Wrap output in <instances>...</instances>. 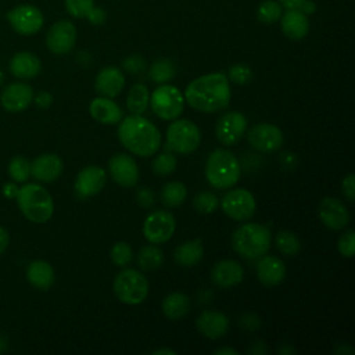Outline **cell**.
Wrapping results in <instances>:
<instances>
[{
  "mask_svg": "<svg viewBox=\"0 0 355 355\" xmlns=\"http://www.w3.org/2000/svg\"><path fill=\"white\" fill-rule=\"evenodd\" d=\"M280 25L283 33L291 40L304 39L309 31L306 14H304L300 8H288L280 17Z\"/></svg>",
  "mask_w": 355,
  "mask_h": 355,
  "instance_id": "25",
  "label": "cell"
},
{
  "mask_svg": "<svg viewBox=\"0 0 355 355\" xmlns=\"http://www.w3.org/2000/svg\"><path fill=\"white\" fill-rule=\"evenodd\" d=\"M150 96L144 83H135L128 93L126 107L135 115H141L148 107Z\"/></svg>",
  "mask_w": 355,
  "mask_h": 355,
  "instance_id": "31",
  "label": "cell"
},
{
  "mask_svg": "<svg viewBox=\"0 0 355 355\" xmlns=\"http://www.w3.org/2000/svg\"><path fill=\"white\" fill-rule=\"evenodd\" d=\"M33 101V89L24 82L10 83L0 96L3 108L10 112H21Z\"/></svg>",
  "mask_w": 355,
  "mask_h": 355,
  "instance_id": "18",
  "label": "cell"
},
{
  "mask_svg": "<svg viewBox=\"0 0 355 355\" xmlns=\"http://www.w3.org/2000/svg\"><path fill=\"white\" fill-rule=\"evenodd\" d=\"M67 12L75 18H87L93 25H101L107 14L103 8L94 7L93 0H64Z\"/></svg>",
  "mask_w": 355,
  "mask_h": 355,
  "instance_id": "27",
  "label": "cell"
},
{
  "mask_svg": "<svg viewBox=\"0 0 355 355\" xmlns=\"http://www.w3.org/2000/svg\"><path fill=\"white\" fill-rule=\"evenodd\" d=\"M33 101H35V104H36L37 107H40V108H47V107L51 105V103H53V96H51L50 93H47V92H40V93L33 98Z\"/></svg>",
  "mask_w": 355,
  "mask_h": 355,
  "instance_id": "47",
  "label": "cell"
},
{
  "mask_svg": "<svg viewBox=\"0 0 355 355\" xmlns=\"http://www.w3.org/2000/svg\"><path fill=\"white\" fill-rule=\"evenodd\" d=\"M318 214L322 223L331 230L344 229L349 222V214L347 207L334 197L322 198Z\"/></svg>",
  "mask_w": 355,
  "mask_h": 355,
  "instance_id": "17",
  "label": "cell"
},
{
  "mask_svg": "<svg viewBox=\"0 0 355 355\" xmlns=\"http://www.w3.org/2000/svg\"><path fill=\"white\" fill-rule=\"evenodd\" d=\"M341 190L345 198L352 202L355 200V176L354 173H348L341 182Z\"/></svg>",
  "mask_w": 355,
  "mask_h": 355,
  "instance_id": "44",
  "label": "cell"
},
{
  "mask_svg": "<svg viewBox=\"0 0 355 355\" xmlns=\"http://www.w3.org/2000/svg\"><path fill=\"white\" fill-rule=\"evenodd\" d=\"M190 311V300L183 293H171L162 301V313L171 319L178 320L184 318Z\"/></svg>",
  "mask_w": 355,
  "mask_h": 355,
  "instance_id": "30",
  "label": "cell"
},
{
  "mask_svg": "<svg viewBox=\"0 0 355 355\" xmlns=\"http://www.w3.org/2000/svg\"><path fill=\"white\" fill-rule=\"evenodd\" d=\"M62 159L55 154H42L31 162V175L44 183L54 182L62 173Z\"/></svg>",
  "mask_w": 355,
  "mask_h": 355,
  "instance_id": "19",
  "label": "cell"
},
{
  "mask_svg": "<svg viewBox=\"0 0 355 355\" xmlns=\"http://www.w3.org/2000/svg\"><path fill=\"white\" fill-rule=\"evenodd\" d=\"M300 10L304 12V14H309V12H313L315 11V3L312 1H304L301 6H300Z\"/></svg>",
  "mask_w": 355,
  "mask_h": 355,
  "instance_id": "51",
  "label": "cell"
},
{
  "mask_svg": "<svg viewBox=\"0 0 355 355\" xmlns=\"http://www.w3.org/2000/svg\"><path fill=\"white\" fill-rule=\"evenodd\" d=\"M10 71L15 78L28 80L33 79L35 76L39 75L42 69V62L40 60L29 51H21L12 55L10 60Z\"/></svg>",
  "mask_w": 355,
  "mask_h": 355,
  "instance_id": "26",
  "label": "cell"
},
{
  "mask_svg": "<svg viewBox=\"0 0 355 355\" xmlns=\"http://www.w3.org/2000/svg\"><path fill=\"white\" fill-rule=\"evenodd\" d=\"M258 19L263 24H273L282 17V6L275 0H265L257 10Z\"/></svg>",
  "mask_w": 355,
  "mask_h": 355,
  "instance_id": "37",
  "label": "cell"
},
{
  "mask_svg": "<svg viewBox=\"0 0 355 355\" xmlns=\"http://www.w3.org/2000/svg\"><path fill=\"white\" fill-rule=\"evenodd\" d=\"M154 355H161V354H169V355H175L176 352L173 349H169V348H161V349H155L153 352Z\"/></svg>",
  "mask_w": 355,
  "mask_h": 355,
  "instance_id": "53",
  "label": "cell"
},
{
  "mask_svg": "<svg viewBox=\"0 0 355 355\" xmlns=\"http://www.w3.org/2000/svg\"><path fill=\"white\" fill-rule=\"evenodd\" d=\"M187 197V189L182 182H169L161 190V201L169 208L179 207Z\"/></svg>",
  "mask_w": 355,
  "mask_h": 355,
  "instance_id": "33",
  "label": "cell"
},
{
  "mask_svg": "<svg viewBox=\"0 0 355 355\" xmlns=\"http://www.w3.org/2000/svg\"><path fill=\"white\" fill-rule=\"evenodd\" d=\"M176 166H178V159L171 151L157 155L155 159L153 161V171L159 176L171 175L172 172H175Z\"/></svg>",
  "mask_w": 355,
  "mask_h": 355,
  "instance_id": "38",
  "label": "cell"
},
{
  "mask_svg": "<svg viewBox=\"0 0 355 355\" xmlns=\"http://www.w3.org/2000/svg\"><path fill=\"white\" fill-rule=\"evenodd\" d=\"M305 0H279V3L287 8H300Z\"/></svg>",
  "mask_w": 355,
  "mask_h": 355,
  "instance_id": "50",
  "label": "cell"
},
{
  "mask_svg": "<svg viewBox=\"0 0 355 355\" xmlns=\"http://www.w3.org/2000/svg\"><path fill=\"white\" fill-rule=\"evenodd\" d=\"M148 104L159 119L173 121L183 112L184 98L178 87L162 83L153 92Z\"/></svg>",
  "mask_w": 355,
  "mask_h": 355,
  "instance_id": "8",
  "label": "cell"
},
{
  "mask_svg": "<svg viewBox=\"0 0 355 355\" xmlns=\"http://www.w3.org/2000/svg\"><path fill=\"white\" fill-rule=\"evenodd\" d=\"M244 277L243 266L233 259L216 262L211 270V280L220 288H229L239 284Z\"/></svg>",
  "mask_w": 355,
  "mask_h": 355,
  "instance_id": "20",
  "label": "cell"
},
{
  "mask_svg": "<svg viewBox=\"0 0 355 355\" xmlns=\"http://www.w3.org/2000/svg\"><path fill=\"white\" fill-rule=\"evenodd\" d=\"M257 276L265 286H277L286 277V265L277 257L262 255L257 263Z\"/></svg>",
  "mask_w": 355,
  "mask_h": 355,
  "instance_id": "23",
  "label": "cell"
},
{
  "mask_svg": "<svg viewBox=\"0 0 355 355\" xmlns=\"http://www.w3.org/2000/svg\"><path fill=\"white\" fill-rule=\"evenodd\" d=\"M176 220L175 216L162 209L151 212L143 223V234L151 244L166 243L175 233Z\"/></svg>",
  "mask_w": 355,
  "mask_h": 355,
  "instance_id": "10",
  "label": "cell"
},
{
  "mask_svg": "<svg viewBox=\"0 0 355 355\" xmlns=\"http://www.w3.org/2000/svg\"><path fill=\"white\" fill-rule=\"evenodd\" d=\"M338 252L345 258H352L355 254V233L352 229L343 233L337 243Z\"/></svg>",
  "mask_w": 355,
  "mask_h": 355,
  "instance_id": "41",
  "label": "cell"
},
{
  "mask_svg": "<svg viewBox=\"0 0 355 355\" xmlns=\"http://www.w3.org/2000/svg\"><path fill=\"white\" fill-rule=\"evenodd\" d=\"M26 277L28 282L39 290H47L53 286L55 280V273L53 266L42 259L33 261L29 263L26 269Z\"/></svg>",
  "mask_w": 355,
  "mask_h": 355,
  "instance_id": "28",
  "label": "cell"
},
{
  "mask_svg": "<svg viewBox=\"0 0 355 355\" xmlns=\"http://www.w3.org/2000/svg\"><path fill=\"white\" fill-rule=\"evenodd\" d=\"M241 175V166L236 155L229 150H214L205 162V178L214 189L233 187Z\"/></svg>",
  "mask_w": 355,
  "mask_h": 355,
  "instance_id": "3",
  "label": "cell"
},
{
  "mask_svg": "<svg viewBox=\"0 0 355 355\" xmlns=\"http://www.w3.org/2000/svg\"><path fill=\"white\" fill-rule=\"evenodd\" d=\"M248 143L252 148L261 153H273L283 144V132L272 123H258L252 126L247 135Z\"/></svg>",
  "mask_w": 355,
  "mask_h": 355,
  "instance_id": "14",
  "label": "cell"
},
{
  "mask_svg": "<svg viewBox=\"0 0 355 355\" xmlns=\"http://www.w3.org/2000/svg\"><path fill=\"white\" fill-rule=\"evenodd\" d=\"M118 139L122 146L139 157L154 155L161 144L158 128L141 115H129L119 121Z\"/></svg>",
  "mask_w": 355,
  "mask_h": 355,
  "instance_id": "2",
  "label": "cell"
},
{
  "mask_svg": "<svg viewBox=\"0 0 355 355\" xmlns=\"http://www.w3.org/2000/svg\"><path fill=\"white\" fill-rule=\"evenodd\" d=\"M76 42V28L68 19L57 21L46 35L47 49L58 55L69 53Z\"/></svg>",
  "mask_w": 355,
  "mask_h": 355,
  "instance_id": "12",
  "label": "cell"
},
{
  "mask_svg": "<svg viewBox=\"0 0 355 355\" xmlns=\"http://www.w3.org/2000/svg\"><path fill=\"white\" fill-rule=\"evenodd\" d=\"M111 261L115 266L123 268L129 265L133 259V250L132 247L125 241H118L111 248Z\"/></svg>",
  "mask_w": 355,
  "mask_h": 355,
  "instance_id": "40",
  "label": "cell"
},
{
  "mask_svg": "<svg viewBox=\"0 0 355 355\" xmlns=\"http://www.w3.org/2000/svg\"><path fill=\"white\" fill-rule=\"evenodd\" d=\"M105 171L97 165L83 168L75 180V193L79 198H87L100 193L105 184Z\"/></svg>",
  "mask_w": 355,
  "mask_h": 355,
  "instance_id": "16",
  "label": "cell"
},
{
  "mask_svg": "<svg viewBox=\"0 0 355 355\" xmlns=\"http://www.w3.org/2000/svg\"><path fill=\"white\" fill-rule=\"evenodd\" d=\"M201 132L198 126L189 119H173L166 130L165 148L178 154H190L198 148Z\"/></svg>",
  "mask_w": 355,
  "mask_h": 355,
  "instance_id": "6",
  "label": "cell"
},
{
  "mask_svg": "<svg viewBox=\"0 0 355 355\" xmlns=\"http://www.w3.org/2000/svg\"><path fill=\"white\" fill-rule=\"evenodd\" d=\"M8 173L17 183L26 182L31 176V162L25 157L17 155L8 164Z\"/></svg>",
  "mask_w": 355,
  "mask_h": 355,
  "instance_id": "36",
  "label": "cell"
},
{
  "mask_svg": "<svg viewBox=\"0 0 355 355\" xmlns=\"http://www.w3.org/2000/svg\"><path fill=\"white\" fill-rule=\"evenodd\" d=\"M122 68L128 72V73H132V75H140L146 71L147 68V62L146 60L139 55V54H132L129 57H126L123 61H122Z\"/></svg>",
  "mask_w": 355,
  "mask_h": 355,
  "instance_id": "43",
  "label": "cell"
},
{
  "mask_svg": "<svg viewBox=\"0 0 355 355\" xmlns=\"http://www.w3.org/2000/svg\"><path fill=\"white\" fill-rule=\"evenodd\" d=\"M17 202L26 219L35 223H44L53 216L54 202L51 194L37 183H28L19 187Z\"/></svg>",
  "mask_w": 355,
  "mask_h": 355,
  "instance_id": "5",
  "label": "cell"
},
{
  "mask_svg": "<svg viewBox=\"0 0 355 355\" xmlns=\"http://www.w3.org/2000/svg\"><path fill=\"white\" fill-rule=\"evenodd\" d=\"M270 230L259 223H245L237 227L232 234L233 250L247 259L265 255L270 248Z\"/></svg>",
  "mask_w": 355,
  "mask_h": 355,
  "instance_id": "4",
  "label": "cell"
},
{
  "mask_svg": "<svg viewBox=\"0 0 355 355\" xmlns=\"http://www.w3.org/2000/svg\"><path fill=\"white\" fill-rule=\"evenodd\" d=\"M227 79H230L232 82H234L237 85H245L252 79V71L248 65L236 64V65L230 67Z\"/></svg>",
  "mask_w": 355,
  "mask_h": 355,
  "instance_id": "42",
  "label": "cell"
},
{
  "mask_svg": "<svg viewBox=\"0 0 355 355\" xmlns=\"http://www.w3.org/2000/svg\"><path fill=\"white\" fill-rule=\"evenodd\" d=\"M3 80H4V73L0 71V86H1V83H3Z\"/></svg>",
  "mask_w": 355,
  "mask_h": 355,
  "instance_id": "54",
  "label": "cell"
},
{
  "mask_svg": "<svg viewBox=\"0 0 355 355\" xmlns=\"http://www.w3.org/2000/svg\"><path fill=\"white\" fill-rule=\"evenodd\" d=\"M215 355H239V351H236L234 348H229V347H225V348H219L216 351H214Z\"/></svg>",
  "mask_w": 355,
  "mask_h": 355,
  "instance_id": "52",
  "label": "cell"
},
{
  "mask_svg": "<svg viewBox=\"0 0 355 355\" xmlns=\"http://www.w3.org/2000/svg\"><path fill=\"white\" fill-rule=\"evenodd\" d=\"M89 112L93 119L104 125H115L123 116V111L121 110V107L111 98L103 96L92 100L89 105Z\"/></svg>",
  "mask_w": 355,
  "mask_h": 355,
  "instance_id": "24",
  "label": "cell"
},
{
  "mask_svg": "<svg viewBox=\"0 0 355 355\" xmlns=\"http://www.w3.org/2000/svg\"><path fill=\"white\" fill-rule=\"evenodd\" d=\"M275 243H276L277 250H279L283 255H287V257H293V255L298 254L300 250H301L300 240H298L297 236H295L293 232H290V230H280V232L276 234Z\"/></svg>",
  "mask_w": 355,
  "mask_h": 355,
  "instance_id": "35",
  "label": "cell"
},
{
  "mask_svg": "<svg viewBox=\"0 0 355 355\" xmlns=\"http://www.w3.org/2000/svg\"><path fill=\"white\" fill-rule=\"evenodd\" d=\"M204 255V247L201 239H194L182 243L173 252V259L183 268H191L197 265Z\"/></svg>",
  "mask_w": 355,
  "mask_h": 355,
  "instance_id": "29",
  "label": "cell"
},
{
  "mask_svg": "<svg viewBox=\"0 0 355 355\" xmlns=\"http://www.w3.org/2000/svg\"><path fill=\"white\" fill-rule=\"evenodd\" d=\"M175 73H176L175 64L171 60H166V58H161V60L154 61L153 65L150 67V71H148L150 79L153 82L161 83V85L173 79Z\"/></svg>",
  "mask_w": 355,
  "mask_h": 355,
  "instance_id": "34",
  "label": "cell"
},
{
  "mask_svg": "<svg viewBox=\"0 0 355 355\" xmlns=\"http://www.w3.org/2000/svg\"><path fill=\"white\" fill-rule=\"evenodd\" d=\"M193 207L200 214H212L219 207V198L211 191H201L194 197Z\"/></svg>",
  "mask_w": 355,
  "mask_h": 355,
  "instance_id": "39",
  "label": "cell"
},
{
  "mask_svg": "<svg viewBox=\"0 0 355 355\" xmlns=\"http://www.w3.org/2000/svg\"><path fill=\"white\" fill-rule=\"evenodd\" d=\"M247 130V118L239 111L225 112L215 125L218 140L225 146H234Z\"/></svg>",
  "mask_w": 355,
  "mask_h": 355,
  "instance_id": "13",
  "label": "cell"
},
{
  "mask_svg": "<svg viewBox=\"0 0 355 355\" xmlns=\"http://www.w3.org/2000/svg\"><path fill=\"white\" fill-rule=\"evenodd\" d=\"M11 28L19 35H35L43 26L44 18L42 11L32 4H19L6 15Z\"/></svg>",
  "mask_w": 355,
  "mask_h": 355,
  "instance_id": "9",
  "label": "cell"
},
{
  "mask_svg": "<svg viewBox=\"0 0 355 355\" xmlns=\"http://www.w3.org/2000/svg\"><path fill=\"white\" fill-rule=\"evenodd\" d=\"M196 324L202 336L211 340H216L227 333L229 319L219 311H204L197 318Z\"/></svg>",
  "mask_w": 355,
  "mask_h": 355,
  "instance_id": "22",
  "label": "cell"
},
{
  "mask_svg": "<svg viewBox=\"0 0 355 355\" xmlns=\"http://www.w3.org/2000/svg\"><path fill=\"white\" fill-rule=\"evenodd\" d=\"M239 324H240L243 329L252 331V330H257V329L259 327L261 320H259V318H258L257 315H254V313H244V315L240 318Z\"/></svg>",
  "mask_w": 355,
  "mask_h": 355,
  "instance_id": "46",
  "label": "cell"
},
{
  "mask_svg": "<svg viewBox=\"0 0 355 355\" xmlns=\"http://www.w3.org/2000/svg\"><path fill=\"white\" fill-rule=\"evenodd\" d=\"M114 293L121 302L137 305L148 295V282L136 269H122L114 280Z\"/></svg>",
  "mask_w": 355,
  "mask_h": 355,
  "instance_id": "7",
  "label": "cell"
},
{
  "mask_svg": "<svg viewBox=\"0 0 355 355\" xmlns=\"http://www.w3.org/2000/svg\"><path fill=\"white\" fill-rule=\"evenodd\" d=\"M8 245V232L0 226V255L4 252V250Z\"/></svg>",
  "mask_w": 355,
  "mask_h": 355,
  "instance_id": "49",
  "label": "cell"
},
{
  "mask_svg": "<svg viewBox=\"0 0 355 355\" xmlns=\"http://www.w3.org/2000/svg\"><path fill=\"white\" fill-rule=\"evenodd\" d=\"M230 85L225 73L214 72L202 75L184 90V100L189 105L201 112H218L225 110L230 103Z\"/></svg>",
  "mask_w": 355,
  "mask_h": 355,
  "instance_id": "1",
  "label": "cell"
},
{
  "mask_svg": "<svg viewBox=\"0 0 355 355\" xmlns=\"http://www.w3.org/2000/svg\"><path fill=\"white\" fill-rule=\"evenodd\" d=\"M136 200H137L140 207L148 208V207H151L154 204V193L148 187H141L136 193Z\"/></svg>",
  "mask_w": 355,
  "mask_h": 355,
  "instance_id": "45",
  "label": "cell"
},
{
  "mask_svg": "<svg viewBox=\"0 0 355 355\" xmlns=\"http://www.w3.org/2000/svg\"><path fill=\"white\" fill-rule=\"evenodd\" d=\"M18 190H19V187L15 184V183H12V182H10V183H6L4 186H3V194L7 197V198H17V194H18Z\"/></svg>",
  "mask_w": 355,
  "mask_h": 355,
  "instance_id": "48",
  "label": "cell"
},
{
  "mask_svg": "<svg viewBox=\"0 0 355 355\" xmlns=\"http://www.w3.org/2000/svg\"><path fill=\"white\" fill-rule=\"evenodd\" d=\"M137 263L143 270H147V272L157 270L164 263V252L159 247L154 244L146 245L137 254Z\"/></svg>",
  "mask_w": 355,
  "mask_h": 355,
  "instance_id": "32",
  "label": "cell"
},
{
  "mask_svg": "<svg viewBox=\"0 0 355 355\" xmlns=\"http://www.w3.org/2000/svg\"><path fill=\"white\" fill-rule=\"evenodd\" d=\"M123 86H125V76L122 71L116 67L103 68L97 73L96 82H94L96 92L100 96L108 97V98L116 97L122 92Z\"/></svg>",
  "mask_w": 355,
  "mask_h": 355,
  "instance_id": "21",
  "label": "cell"
},
{
  "mask_svg": "<svg viewBox=\"0 0 355 355\" xmlns=\"http://www.w3.org/2000/svg\"><path fill=\"white\" fill-rule=\"evenodd\" d=\"M223 212L234 220L250 219L257 209V202L251 191L245 189H233L222 198Z\"/></svg>",
  "mask_w": 355,
  "mask_h": 355,
  "instance_id": "11",
  "label": "cell"
},
{
  "mask_svg": "<svg viewBox=\"0 0 355 355\" xmlns=\"http://www.w3.org/2000/svg\"><path fill=\"white\" fill-rule=\"evenodd\" d=\"M111 178L122 187H133L139 182V168L133 157L115 154L108 162Z\"/></svg>",
  "mask_w": 355,
  "mask_h": 355,
  "instance_id": "15",
  "label": "cell"
}]
</instances>
